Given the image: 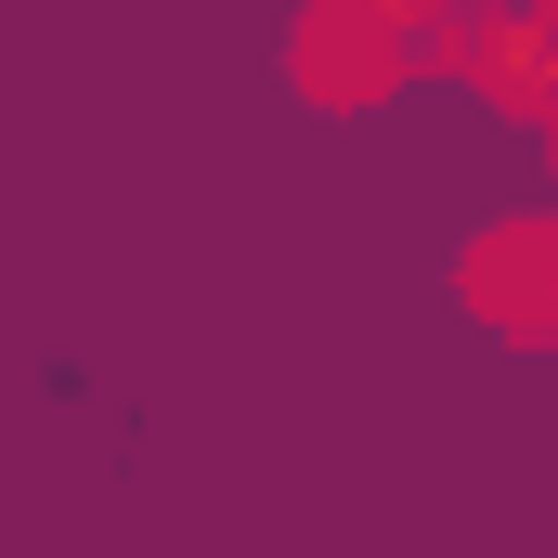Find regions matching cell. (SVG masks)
Returning a JSON list of instances; mask_svg holds the SVG:
<instances>
[{"label":"cell","mask_w":558,"mask_h":558,"mask_svg":"<svg viewBox=\"0 0 558 558\" xmlns=\"http://www.w3.org/2000/svg\"><path fill=\"white\" fill-rule=\"evenodd\" d=\"M286 52H299V92H312V105H377L403 65H428L416 13H377V0H312Z\"/></svg>","instance_id":"1"},{"label":"cell","mask_w":558,"mask_h":558,"mask_svg":"<svg viewBox=\"0 0 558 558\" xmlns=\"http://www.w3.org/2000/svg\"><path fill=\"white\" fill-rule=\"evenodd\" d=\"M468 312L507 338H558V221H494L468 247Z\"/></svg>","instance_id":"2"},{"label":"cell","mask_w":558,"mask_h":558,"mask_svg":"<svg viewBox=\"0 0 558 558\" xmlns=\"http://www.w3.org/2000/svg\"><path fill=\"white\" fill-rule=\"evenodd\" d=\"M468 78L507 105V118H533L558 143V13L546 0H520V13H468Z\"/></svg>","instance_id":"3"}]
</instances>
